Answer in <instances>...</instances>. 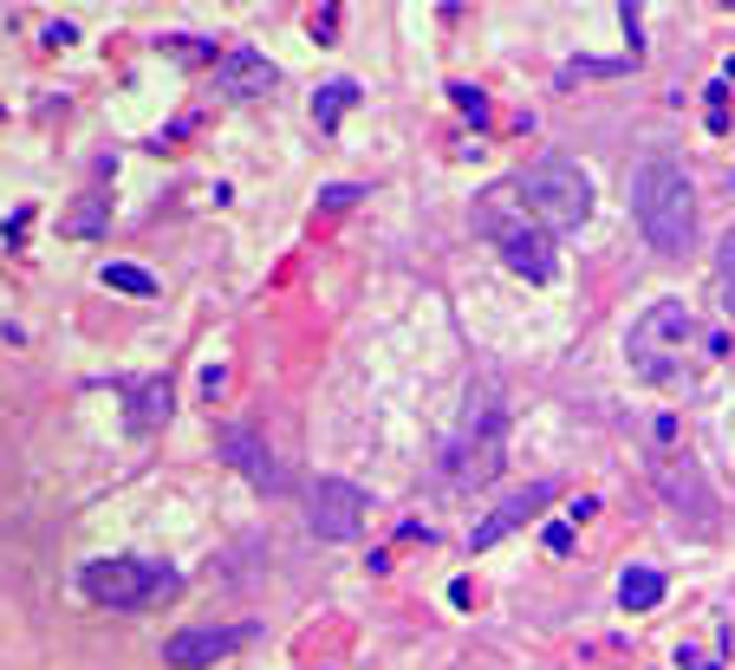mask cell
<instances>
[{"label":"cell","mask_w":735,"mask_h":670,"mask_svg":"<svg viewBox=\"0 0 735 670\" xmlns=\"http://www.w3.org/2000/svg\"><path fill=\"white\" fill-rule=\"evenodd\" d=\"M632 222L658 254H684L697 241V189L677 156H645L632 169Z\"/></svg>","instance_id":"1"},{"label":"cell","mask_w":735,"mask_h":670,"mask_svg":"<svg viewBox=\"0 0 735 670\" xmlns=\"http://www.w3.org/2000/svg\"><path fill=\"white\" fill-rule=\"evenodd\" d=\"M515 189H521L528 215H534L547 235H573V228H586V215H593V182H586V169H580L573 156H541V163H528Z\"/></svg>","instance_id":"2"},{"label":"cell","mask_w":735,"mask_h":670,"mask_svg":"<svg viewBox=\"0 0 735 670\" xmlns=\"http://www.w3.org/2000/svg\"><path fill=\"white\" fill-rule=\"evenodd\" d=\"M78 593L104 612H137V606L176 593V567H163V560H85Z\"/></svg>","instance_id":"3"},{"label":"cell","mask_w":735,"mask_h":670,"mask_svg":"<svg viewBox=\"0 0 735 670\" xmlns=\"http://www.w3.org/2000/svg\"><path fill=\"white\" fill-rule=\"evenodd\" d=\"M697 332V319H690V306L684 300H658V306H645L638 313V326H632V371H645V378H671V352H684V339Z\"/></svg>","instance_id":"4"},{"label":"cell","mask_w":735,"mask_h":670,"mask_svg":"<svg viewBox=\"0 0 735 670\" xmlns=\"http://www.w3.org/2000/svg\"><path fill=\"white\" fill-rule=\"evenodd\" d=\"M365 515H371V495H365L358 482L319 476V482L306 489V528H313L319 541H358Z\"/></svg>","instance_id":"5"},{"label":"cell","mask_w":735,"mask_h":670,"mask_svg":"<svg viewBox=\"0 0 735 670\" xmlns=\"http://www.w3.org/2000/svg\"><path fill=\"white\" fill-rule=\"evenodd\" d=\"M449 482H462V489H476V482H489L495 469H502V417H495V404H482V410H469V424H462V437L449 443Z\"/></svg>","instance_id":"6"},{"label":"cell","mask_w":735,"mask_h":670,"mask_svg":"<svg viewBox=\"0 0 735 670\" xmlns=\"http://www.w3.org/2000/svg\"><path fill=\"white\" fill-rule=\"evenodd\" d=\"M248 639H254V625H189V632L163 639V665L208 670V665H221V658H235Z\"/></svg>","instance_id":"7"},{"label":"cell","mask_w":735,"mask_h":670,"mask_svg":"<svg viewBox=\"0 0 735 670\" xmlns=\"http://www.w3.org/2000/svg\"><path fill=\"white\" fill-rule=\"evenodd\" d=\"M495 241H502V261H508L521 280L547 287V280L560 274V261H554V235H547L541 222H502V228H495Z\"/></svg>","instance_id":"8"},{"label":"cell","mask_w":735,"mask_h":670,"mask_svg":"<svg viewBox=\"0 0 735 670\" xmlns=\"http://www.w3.org/2000/svg\"><path fill=\"white\" fill-rule=\"evenodd\" d=\"M554 495H560V482H528L521 495H508L502 508H489V515L476 521V534H469V547H476V554H489L495 541H508L515 528H528V521H534V515H541V508H547Z\"/></svg>","instance_id":"9"},{"label":"cell","mask_w":735,"mask_h":670,"mask_svg":"<svg viewBox=\"0 0 735 670\" xmlns=\"http://www.w3.org/2000/svg\"><path fill=\"white\" fill-rule=\"evenodd\" d=\"M215 450H221V456H228V463H235V469L254 482V489H267V495H280V489H287V476H280L274 450H267V443H261L248 424H228V430L215 437Z\"/></svg>","instance_id":"10"},{"label":"cell","mask_w":735,"mask_h":670,"mask_svg":"<svg viewBox=\"0 0 735 670\" xmlns=\"http://www.w3.org/2000/svg\"><path fill=\"white\" fill-rule=\"evenodd\" d=\"M215 85H221L228 98H261V91H274V85H280V72H274V59H267V52L235 46V52H221V59H215Z\"/></svg>","instance_id":"11"},{"label":"cell","mask_w":735,"mask_h":670,"mask_svg":"<svg viewBox=\"0 0 735 670\" xmlns=\"http://www.w3.org/2000/svg\"><path fill=\"white\" fill-rule=\"evenodd\" d=\"M658 489L671 495V508H677V515H684V502H690L697 528H710V508H717V502H710V489H704V469H697L690 456H664V463H658Z\"/></svg>","instance_id":"12"},{"label":"cell","mask_w":735,"mask_h":670,"mask_svg":"<svg viewBox=\"0 0 735 670\" xmlns=\"http://www.w3.org/2000/svg\"><path fill=\"white\" fill-rule=\"evenodd\" d=\"M658 599H664V573L658 567H625L619 573V606L625 612H651Z\"/></svg>","instance_id":"13"},{"label":"cell","mask_w":735,"mask_h":670,"mask_svg":"<svg viewBox=\"0 0 735 670\" xmlns=\"http://www.w3.org/2000/svg\"><path fill=\"white\" fill-rule=\"evenodd\" d=\"M352 104H358V85H352V78H332V85H319V91H313V117H319V130H332V124H339Z\"/></svg>","instance_id":"14"},{"label":"cell","mask_w":735,"mask_h":670,"mask_svg":"<svg viewBox=\"0 0 735 670\" xmlns=\"http://www.w3.org/2000/svg\"><path fill=\"white\" fill-rule=\"evenodd\" d=\"M104 215H111V195H78V208L65 215V235H104Z\"/></svg>","instance_id":"15"},{"label":"cell","mask_w":735,"mask_h":670,"mask_svg":"<svg viewBox=\"0 0 735 670\" xmlns=\"http://www.w3.org/2000/svg\"><path fill=\"white\" fill-rule=\"evenodd\" d=\"M98 280H104V287H117V293H137V300H143V293H156V280H150L143 267H130V261H104V274H98Z\"/></svg>","instance_id":"16"},{"label":"cell","mask_w":735,"mask_h":670,"mask_svg":"<svg viewBox=\"0 0 735 670\" xmlns=\"http://www.w3.org/2000/svg\"><path fill=\"white\" fill-rule=\"evenodd\" d=\"M156 417H169V384L163 378L137 384V424H156Z\"/></svg>","instance_id":"17"},{"label":"cell","mask_w":735,"mask_h":670,"mask_svg":"<svg viewBox=\"0 0 735 670\" xmlns=\"http://www.w3.org/2000/svg\"><path fill=\"white\" fill-rule=\"evenodd\" d=\"M163 46H169L176 59H215V46H195L189 33H176V39H163Z\"/></svg>","instance_id":"18"},{"label":"cell","mask_w":735,"mask_h":670,"mask_svg":"<svg viewBox=\"0 0 735 670\" xmlns=\"http://www.w3.org/2000/svg\"><path fill=\"white\" fill-rule=\"evenodd\" d=\"M449 91H456V104H462L469 117H489V98H482L476 85H449Z\"/></svg>","instance_id":"19"},{"label":"cell","mask_w":735,"mask_h":670,"mask_svg":"<svg viewBox=\"0 0 735 670\" xmlns=\"http://www.w3.org/2000/svg\"><path fill=\"white\" fill-rule=\"evenodd\" d=\"M352 202H358V189H352V182H332V189L319 195V208H352Z\"/></svg>","instance_id":"20"},{"label":"cell","mask_w":735,"mask_h":670,"mask_svg":"<svg viewBox=\"0 0 735 670\" xmlns=\"http://www.w3.org/2000/svg\"><path fill=\"white\" fill-rule=\"evenodd\" d=\"M339 33V7H326V13H313V39H332Z\"/></svg>","instance_id":"21"},{"label":"cell","mask_w":735,"mask_h":670,"mask_svg":"<svg viewBox=\"0 0 735 670\" xmlns=\"http://www.w3.org/2000/svg\"><path fill=\"white\" fill-rule=\"evenodd\" d=\"M717 267H723V280H735V228L723 235V248H717Z\"/></svg>","instance_id":"22"},{"label":"cell","mask_w":735,"mask_h":670,"mask_svg":"<svg viewBox=\"0 0 735 670\" xmlns=\"http://www.w3.org/2000/svg\"><path fill=\"white\" fill-rule=\"evenodd\" d=\"M567 547H573V528H567V521H560V528H547V554H567Z\"/></svg>","instance_id":"23"},{"label":"cell","mask_w":735,"mask_h":670,"mask_svg":"<svg viewBox=\"0 0 735 670\" xmlns=\"http://www.w3.org/2000/svg\"><path fill=\"white\" fill-rule=\"evenodd\" d=\"M677 670H717V658H704V652H677Z\"/></svg>","instance_id":"24"},{"label":"cell","mask_w":735,"mask_h":670,"mask_svg":"<svg viewBox=\"0 0 735 670\" xmlns=\"http://www.w3.org/2000/svg\"><path fill=\"white\" fill-rule=\"evenodd\" d=\"M723 313L735 319V280H723Z\"/></svg>","instance_id":"25"}]
</instances>
